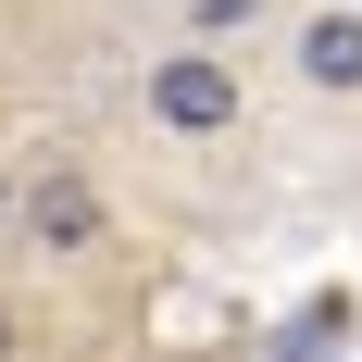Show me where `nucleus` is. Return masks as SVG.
<instances>
[{"label":"nucleus","instance_id":"nucleus-4","mask_svg":"<svg viewBox=\"0 0 362 362\" xmlns=\"http://www.w3.org/2000/svg\"><path fill=\"white\" fill-rule=\"evenodd\" d=\"M262 25V0H187V37L200 50H225V37H250Z\"/></svg>","mask_w":362,"mask_h":362},{"label":"nucleus","instance_id":"nucleus-2","mask_svg":"<svg viewBox=\"0 0 362 362\" xmlns=\"http://www.w3.org/2000/svg\"><path fill=\"white\" fill-rule=\"evenodd\" d=\"M112 238V200L88 187V163H37V187H25V250L37 262H88Z\"/></svg>","mask_w":362,"mask_h":362},{"label":"nucleus","instance_id":"nucleus-1","mask_svg":"<svg viewBox=\"0 0 362 362\" xmlns=\"http://www.w3.org/2000/svg\"><path fill=\"white\" fill-rule=\"evenodd\" d=\"M138 112L163 125V138L213 150L250 125V75H238V50H200V37H175V50H150L138 63Z\"/></svg>","mask_w":362,"mask_h":362},{"label":"nucleus","instance_id":"nucleus-6","mask_svg":"<svg viewBox=\"0 0 362 362\" xmlns=\"http://www.w3.org/2000/svg\"><path fill=\"white\" fill-rule=\"evenodd\" d=\"M0 200H13V187H0Z\"/></svg>","mask_w":362,"mask_h":362},{"label":"nucleus","instance_id":"nucleus-3","mask_svg":"<svg viewBox=\"0 0 362 362\" xmlns=\"http://www.w3.org/2000/svg\"><path fill=\"white\" fill-rule=\"evenodd\" d=\"M288 63L313 100H362V0H325V13H300L288 25Z\"/></svg>","mask_w":362,"mask_h":362},{"label":"nucleus","instance_id":"nucleus-5","mask_svg":"<svg viewBox=\"0 0 362 362\" xmlns=\"http://www.w3.org/2000/svg\"><path fill=\"white\" fill-rule=\"evenodd\" d=\"M0 362H25V325H13V300H0Z\"/></svg>","mask_w":362,"mask_h":362}]
</instances>
